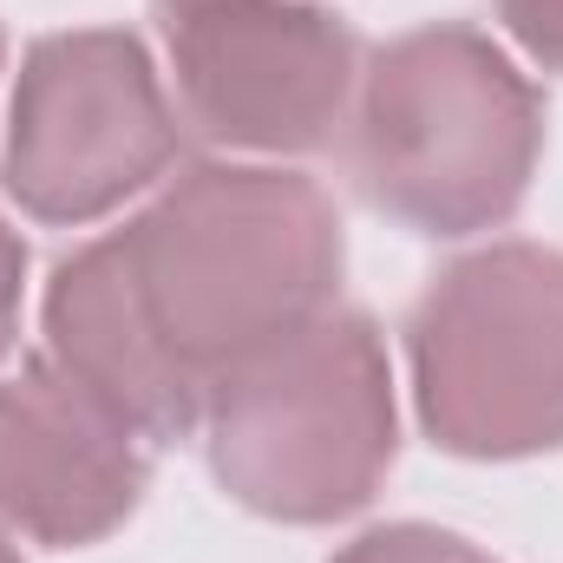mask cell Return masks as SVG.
<instances>
[{"label":"cell","mask_w":563,"mask_h":563,"mask_svg":"<svg viewBox=\"0 0 563 563\" xmlns=\"http://www.w3.org/2000/svg\"><path fill=\"white\" fill-rule=\"evenodd\" d=\"M170 361L210 394L341 295V210L282 164H184L112 230Z\"/></svg>","instance_id":"1"},{"label":"cell","mask_w":563,"mask_h":563,"mask_svg":"<svg viewBox=\"0 0 563 563\" xmlns=\"http://www.w3.org/2000/svg\"><path fill=\"white\" fill-rule=\"evenodd\" d=\"M347 177L413 236H478L518 217L544 157V92L459 20L413 26L361 59L347 106Z\"/></svg>","instance_id":"2"},{"label":"cell","mask_w":563,"mask_h":563,"mask_svg":"<svg viewBox=\"0 0 563 563\" xmlns=\"http://www.w3.org/2000/svg\"><path fill=\"white\" fill-rule=\"evenodd\" d=\"M210 478L256 518L341 525L394 472L400 413L387 341L361 308H328L203 394Z\"/></svg>","instance_id":"3"},{"label":"cell","mask_w":563,"mask_h":563,"mask_svg":"<svg viewBox=\"0 0 563 563\" xmlns=\"http://www.w3.org/2000/svg\"><path fill=\"white\" fill-rule=\"evenodd\" d=\"M413 413L452 459L563 445V250L492 243L426 282L407 314Z\"/></svg>","instance_id":"4"},{"label":"cell","mask_w":563,"mask_h":563,"mask_svg":"<svg viewBox=\"0 0 563 563\" xmlns=\"http://www.w3.org/2000/svg\"><path fill=\"white\" fill-rule=\"evenodd\" d=\"M184 144V119L139 33L73 26L26 46L7 99L0 184L33 223H99L144 197Z\"/></svg>","instance_id":"5"},{"label":"cell","mask_w":563,"mask_h":563,"mask_svg":"<svg viewBox=\"0 0 563 563\" xmlns=\"http://www.w3.org/2000/svg\"><path fill=\"white\" fill-rule=\"evenodd\" d=\"M177 119L217 151L308 157L341 139L361 40L321 0H203L164 13Z\"/></svg>","instance_id":"6"},{"label":"cell","mask_w":563,"mask_h":563,"mask_svg":"<svg viewBox=\"0 0 563 563\" xmlns=\"http://www.w3.org/2000/svg\"><path fill=\"white\" fill-rule=\"evenodd\" d=\"M151 445L46 354L0 380V518L46 551H86L139 511Z\"/></svg>","instance_id":"7"},{"label":"cell","mask_w":563,"mask_h":563,"mask_svg":"<svg viewBox=\"0 0 563 563\" xmlns=\"http://www.w3.org/2000/svg\"><path fill=\"white\" fill-rule=\"evenodd\" d=\"M40 328H46V361L66 367L86 394H99L144 445L197 432L203 387L170 361L164 334L151 328L119 236H99L53 269Z\"/></svg>","instance_id":"8"},{"label":"cell","mask_w":563,"mask_h":563,"mask_svg":"<svg viewBox=\"0 0 563 563\" xmlns=\"http://www.w3.org/2000/svg\"><path fill=\"white\" fill-rule=\"evenodd\" d=\"M328 563H492L478 544L439 531V525H380L361 531L354 544H341Z\"/></svg>","instance_id":"9"},{"label":"cell","mask_w":563,"mask_h":563,"mask_svg":"<svg viewBox=\"0 0 563 563\" xmlns=\"http://www.w3.org/2000/svg\"><path fill=\"white\" fill-rule=\"evenodd\" d=\"M518 53L544 73H563V0H492Z\"/></svg>","instance_id":"10"},{"label":"cell","mask_w":563,"mask_h":563,"mask_svg":"<svg viewBox=\"0 0 563 563\" xmlns=\"http://www.w3.org/2000/svg\"><path fill=\"white\" fill-rule=\"evenodd\" d=\"M20 295H26V243L0 217V361H7V347L20 334Z\"/></svg>","instance_id":"11"},{"label":"cell","mask_w":563,"mask_h":563,"mask_svg":"<svg viewBox=\"0 0 563 563\" xmlns=\"http://www.w3.org/2000/svg\"><path fill=\"white\" fill-rule=\"evenodd\" d=\"M0 563H20V551H13V531H7V518H0Z\"/></svg>","instance_id":"12"},{"label":"cell","mask_w":563,"mask_h":563,"mask_svg":"<svg viewBox=\"0 0 563 563\" xmlns=\"http://www.w3.org/2000/svg\"><path fill=\"white\" fill-rule=\"evenodd\" d=\"M157 7H164V13H170V7H203V0H157Z\"/></svg>","instance_id":"13"}]
</instances>
